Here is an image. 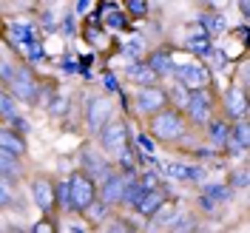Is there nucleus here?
I'll use <instances>...</instances> for the list:
<instances>
[{
    "instance_id": "1",
    "label": "nucleus",
    "mask_w": 250,
    "mask_h": 233,
    "mask_svg": "<svg viewBox=\"0 0 250 233\" xmlns=\"http://www.w3.org/2000/svg\"><path fill=\"white\" fill-rule=\"evenodd\" d=\"M151 140L156 142H182L185 140V117L176 108H165L151 117Z\"/></svg>"
},
{
    "instance_id": "2",
    "label": "nucleus",
    "mask_w": 250,
    "mask_h": 233,
    "mask_svg": "<svg viewBox=\"0 0 250 233\" xmlns=\"http://www.w3.org/2000/svg\"><path fill=\"white\" fill-rule=\"evenodd\" d=\"M6 88H9L6 94H9L15 103H37V100H40V94H43L37 77L31 74V68H26V65H17L15 80H12Z\"/></svg>"
},
{
    "instance_id": "3",
    "label": "nucleus",
    "mask_w": 250,
    "mask_h": 233,
    "mask_svg": "<svg viewBox=\"0 0 250 233\" xmlns=\"http://www.w3.org/2000/svg\"><path fill=\"white\" fill-rule=\"evenodd\" d=\"M68 193H71V211L74 213H85V208L97 199V185L91 176H85L83 171H74L68 179Z\"/></svg>"
},
{
    "instance_id": "4",
    "label": "nucleus",
    "mask_w": 250,
    "mask_h": 233,
    "mask_svg": "<svg viewBox=\"0 0 250 233\" xmlns=\"http://www.w3.org/2000/svg\"><path fill=\"white\" fill-rule=\"evenodd\" d=\"M100 137V145H103V151L111 156H120L125 148H131V134H128V123L125 120H111L105 123V128L97 134Z\"/></svg>"
},
{
    "instance_id": "5",
    "label": "nucleus",
    "mask_w": 250,
    "mask_h": 233,
    "mask_svg": "<svg viewBox=\"0 0 250 233\" xmlns=\"http://www.w3.org/2000/svg\"><path fill=\"white\" fill-rule=\"evenodd\" d=\"M111 114H114V103H111L105 94H91L85 100V125H88V131L100 134L105 128V123L114 120Z\"/></svg>"
},
{
    "instance_id": "6",
    "label": "nucleus",
    "mask_w": 250,
    "mask_h": 233,
    "mask_svg": "<svg viewBox=\"0 0 250 233\" xmlns=\"http://www.w3.org/2000/svg\"><path fill=\"white\" fill-rule=\"evenodd\" d=\"M176 83L185 88V91H205L210 88V68H205L202 63H185V65H176Z\"/></svg>"
},
{
    "instance_id": "7",
    "label": "nucleus",
    "mask_w": 250,
    "mask_h": 233,
    "mask_svg": "<svg viewBox=\"0 0 250 233\" xmlns=\"http://www.w3.org/2000/svg\"><path fill=\"white\" fill-rule=\"evenodd\" d=\"M134 108L145 114V117H156L159 111L168 108V94L162 85H151V88H137L134 94Z\"/></svg>"
},
{
    "instance_id": "8",
    "label": "nucleus",
    "mask_w": 250,
    "mask_h": 233,
    "mask_svg": "<svg viewBox=\"0 0 250 233\" xmlns=\"http://www.w3.org/2000/svg\"><path fill=\"white\" fill-rule=\"evenodd\" d=\"M210 108H213V103H210V88H205V91H190L188 106H185L188 123L199 125V128H208V123L213 120V117H210Z\"/></svg>"
},
{
    "instance_id": "9",
    "label": "nucleus",
    "mask_w": 250,
    "mask_h": 233,
    "mask_svg": "<svg viewBox=\"0 0 250 233\" xmlns=\"http://www.w3.org/2000/svg\"><path fill=\"white\" fill-rule=\"evenodd\" d=\"M131 182V176H123L120 171H111V176L105 182L97 185V199L105 205V208H114V205H123L125 188Z\"/></svg>"
},
{
    "instance_id": "10",
    "label": "nucleus",
    "mask_w": 250,
    "mask_h": 233,
    "mask_svg": "<svg viewBox=\"0 0 250 233\" xmlns=\"http://www.w3.org/2000/svg\"><path fill=\"white\" fill-rule=\"evenodd\" d=\"M80 171L85 173V176H91L94 185H100V182H105L111 176V162L100 151H94L91 145H88V148H83V168Z\"/></svg>"
},
{
    "instance_id": "11",
    "label": "nucleus",
    "mask_w": 250,
    "mask_h": 233,
    "mask_svg": "<svg viewBox=\"0 0 250 233\" xmlns=\"http://www.w3.org/2000/svg\"><path fill=\"white\" fill-rule=\"evenodd\" d=\"M31 199H34V205H37L43 213H51L54 205H57L54 182H51L48 176H34V179H31Z\"/></svg>"
},
{
    "instance_id": "12",
    "label": "nucleus",
    "mask_w": 250,
    "mask_h": 233,
    "mask_svg": "<svg viewBox=\"0 0 250 233\" xmlns=\"http://www.w3.org/2000/svg\"><path fill=\"white\" fill-rule=\"evenodd\" d=\"M145 63H148V68L154 71L156 77H173V74H176L173 51H168V48H156V51H151V54L145 57Z\"/></svg>"
},
{
    "instance_id": "13",
    "label": "nucleus",
    "mask_w": 250,
    "mask_h": 233,
    "mask_svg": "<svg viewBox=\"0 0 250 233\" xmlns=\"http://www.w3.org/2000/svg\"><path fill=\"white\" fill-rule=\"evenodd\" d=\"M225 114L230 120H245V114H248V94H245V88L230 85L225 91Z\"/></svg>"
},
{
    "instance_id": "14",
    "label": "nucleus",
    "mask_w": 250,
    "mask_h": 233,
    "mask_svg": "<svg viewBox=\"0 0 250 233\" xmlns=\"http://www.w3.org/2000/svg\"><path fill=\"white\" fill-rule=\"evenodd\" d=\"M125 77L131 80L137 88H151V85H159V77L148 68V63H145V60L131 63V65L125 68Z\"/></svg>"
},
{
    "instance_id": "15",
    "label": "nucleus",
    "mask_w": 250,
    "mask_h": 233,
    "mask_svg": "<svg viewBox=\"0 0 250 233\" xmlns=\"http://www.w3.org/2000/svg\"><path fill=\"white\" fill-rule=\"evenodd\" d=\"M165 202H168V193H165L162 188H159V191H148V193H145V196L140 199V205H137L134 211H137L140 216L151 219V216H154V213H156V211H159V208H162Z\"/></svg>"
},
{
    "instance_id": "16",
    "label": "nucleus",
    "mask_w": 250,
    "mask_h": 233,
    "mask_svg": "<svg viewBox=\"0 0 250 233\" xmlns=\"http://www.w3.org/2000/svg\"><path fill=\"white\" fill-rule=\"evenodd\" d=\"M0 151H6V154H12V156H26V140L20 137V134H15L12 128H0Z\"/></svg>"
},
{
    "instance_id": "17",
    "label": "nucleus",
    "mask_w": 250,
    "mask_h": 233,
    "mask_svg": "<svg viewBox=\"0 0 250 233\" xmlns=\"http://www.w3.org/2000/svg\"><path fill=\"white\" fill-rule=\"evenodd\" d=\"M185 48L190 51V54H199V57H208V54L213 51V46H210V37H208L199 26H196V29H190V34L185 37Z\"/></svg>"
},
{
    "instance_id": "18",
    "label": "nucleus",
    "mask_w": 250,
    "mask_h": 233,
    "mask_svg": "<svg viewBox=\"0 0 250 233\" xmlns=\"http://www.w3.org/2000/svg\"><path fill=\"white\" fill-rule=\"evenodd\" d=\"M199 29L208 34V37H219L228 31V20L219 15V12H202L199 15Z\"/></svg>"
},
{
    "instance_id": "19",
    "label": "nucleus",
    "mask_w": 250,
    "mask_h": 233,
    "mask_svg": "<svg viewBox=\"0 0 250 233\" xmlns=\"http://www.w3.org/2000/svg\"><path fill=\"white\" fill-rule=\"evenodd\" d=\"M9 37L15 40L17 46H26V43H31V40H37L34 26L26 23V20H15V23H9Z\"/></svg>"
},
{
    "instance_id": "20",
    "label": "nucleus",
    "mask_w": 250,
    "mask_h": 233,
    "mask_svg": "<svg viewBox=\"0 0 250 233\" xmlns=\"http://www.w3.org/2000/svg\"><path fill=\"white\" fill-rule=\"evenodd\" d=\"M228 134H230V123H228V120H210V123H208V140H210V145L225 148Z\"/></svg>"
},
{
    "instance_id": "21",
    "label": "nucleus",
    "mask_w": 250,
    "mask_h": 233,
    "mask_svg": "<svg viewBox=\"0 0 250 233\" xmlns=\"http://www.w3.org/2000/svg\"><path fill=\"white\" fill-rule=\"evenodd\" d=\"M20 176V159L12 154H6V151H0V179L3 182H12Z\"/></svg>"
},
{
    "instance_id": "22",
    "label": "nucleus",
    "mask_w": 250,
    "mask_h": 233,
    "mask_svg": "<svg viewBox=\"0 0 250 233\" xmlns=\"http://www.w3.org/2000/svg\"><path fill=\"white\" fill-rule=\"evenodd\" d=\"M168 176L173 179H190V182H196V179H202V168H196V165H182V162H173L165 168Z\"/></svg>"
},
{
    "instance_id": "23",
    "label": "nucleus",
    "mask_w": 250,
    "mask_h": 233,
    "mask_svg": "<svg viewBox=\"0 0 250 233\" xmlns=\"http://www.w3.org/2000/svg\"><path fill=\"white\" fill-rule=\"evenodd\" d=\"M17 117H23V114H20V106H17L6 91H0V120H3V125L15 123Z\"/></svg>"
},
{
    "instance_id": "24",
    "label": "nucleus",
    "mask_w": 250,
    "mask_h": 233,
    "mask_svg": "<svg viewBox=\"0 0 250 233\" xmlns=\"http://www.w3.org/2000/svg\"><path fill=\"white\" fill-rule=\"evenodd\" d=\"M108 211H111V208H105V205L100 202V199H94V202L88 205V208H85V213H83V216L88 219V222H91L94 228H100L103 222H108V219H111Z\"/></svg>"
},
{
    "instance_id": "25",
    "label": "nucleus",
    "mask_w": 250,
    "mask_h": 233,
    "mask_svg": "<svg viewBox=\"0 0 250 233\" xmlns=\"http://www.w3.org/2000/svg\"><path fill=\"white\" fill-rule=\"evenodd\" d=\"M103 26L108 31L117 29H128V17H125L123 9H105V17H103Z\"/></svg>"
},
{
    "instance_id": "26",
    "label": "nucleus",
    "mask_w": 250,
    "mask_h": 233,
    "mask_svg": "<svg viewBox=\"0 0 250 233\" xmlns=\"http://www.w3.org/2000/svg\"><path fill=\"white\" fill-rule=\"evenodd\" d=\"M165 94H168V103H173V106H176V111L182 114V111H185V106H188V97H190V91H185L179 83H173L171 88H165Z\"/></svg>"
},
{
    "instance_id": "27",
    "label": "nucleus",
    "mask_w": 250,
    "mask_h": 233,
    "mask_svg": "<svg viewBox=\"0 0 250 233\" xmlns=\"http://www.w3.org/2000/svg\"><path fill=\"white\" fill-rule=\"evenodd\" d=\"M145 193H148V191H145V188H142L137 179H131V182H128V188H125L123 205H128V208H137V205H140V199L145 196Z\"/></svg>"
},
{
    "instance_id": "28",
    "label": "nucleus",
    "mask_w": 250,
    "mask_h": 233,
    "mask_svg": "<svg viewBox=\"0 0 250 233\" xmlns=\"http://www.w3.org/2000/svg\"><path fill=\"white\" fill-rule=\"evenodd\" d=\"M176 216H179V213H176V205L168 199V202L162 205V208H159L151 219H154L156 225H173V222H176Z\"/></svg>"
},
{
    "instance_id": "29",
    "label": "nucleus",
    "mask_w": 250,
    "mask_h": 233,
    "mask_svg": "<svg viewBox=\"0 0 250 233\" xmlns=\"http://www.w3.org/2000/svg\"><path fill=\"white\" fill-rule=\"evenodd\" d=\"M230 196H233V191H230V188L228 185H208L205 188V199H208V202H225V199H230Z\"/></svg>"
},
{
    "instance_id": "30",
    "label": "nucleus",
    "mask_w": 250,
    "mask_h": 233,
    "mask_svg": "<svg viewBox=\"0 0 250 233\" xmlns=\"http://www.w3.org/2000/svg\"><path fill=\"white\" fill-rule=\"evenodd\" d=\"M20 51L26 54V60L29 63H40L43 57H46V48H43L40 40H31V43H26V46H20Z\"/></svg>"
},
{
    "instance_id": "31",
    "label": "nucleus",
    "mask_w": 250,
    "mask_h": 233,
    "mask_svg": "<svg viewBox=\"0 0 250 233\" xmlns=\"http://www.w3.org/2000/svg\"><path fill=\"white\" fill-rule=\"evenodd\" d=\"M123 51L131 57V63H137L140 54H145V40H142V37H131V40L123 46Z\"/></svg>"
},
{
    "instance_id": "32",
    "label": "nucleus",
    "mask_w": 250,
    "mask_h": 233,
    "mask_svg": "<svg viewBox=\"0 0 250 233\" xmlns=\"http://www.w3.org/2000/svg\"><path fill=\"white\" fill-rule=\"evenodd\" d=\"M228 188H230V191H248V168H236V171H230Z\"/></svg>"
},
{
    "instance_id": "33",
    "label": "nucleus",
    "mask_w": 250,
    "mask_h": 233,
    "mask_svg": "<svg viewBox=\"0 0 250 233\" xmlns=\"http://www.w3.org/2000/svg\"><path fill=\"white\" fill-rule=\"evenodd\" d=\"M148 9H151L148 0H128V3H125V12H128L131 17H145Z\"/></svg>"
},
{
    "instance_id": "34",
    "label": "nucleus",
    "mask_w": 250,
    "mask_h": 233,
    "mask_svg": "<svg viewBox=\"0 0 250 233\" xmlns=\"http://www.w3.org/2000/svg\"><path fill=\"white\" fill-rule=\"evenodd\" d=\"M15 74H17L15 63H9V60H3V57H0V83H3V85H9V83L15 80Z\"/></svg>"
},
{
    "instance_id": "35",
    "label": "nucleus",
    "mask_w": 250,
    "mask_h": 233,
    "mask_svg": "<svg viewBox=\"0 0 250 233\" xmlns=\"http://www.w3.org/2000/svg\"><path fill=\"white\" fill-rule=\"evenodd\" d=\"M54 196L60 199V208H62V211H71V193H68V182L54 185Z\"/></svg>"
},
{
    "instance_id": "36",
    "label": "nucleus",
    "mask_w": 250,
    "mask_h": 233,
    "mask_svg": "<svg viewBox=\"0 0 250 233\" xmlns=\"http://www.w3.org/2000/svg\"><path fill=\"white\" fill-rule=\"evenodd\" d=\"M100 233H128V225H125L123 219L111 216L108 222H103V225H100Z\"/></svg>"
},
{
    "instance_id": "37",
    "label": "nucleus",
    "mask_w": 250,
    "mask_h": 233,
    "mask_svg": "<svg viewBox=\"0 0 250 233\" xmlns=\"http://www.w3.org/2000/svg\"><path fill=\"white\" fill-rule=\"evenodd\" d=\"M31 233H57V228H54V222H51L48 216H43L40 222H34Z\"/></svg>"
},
{
    "instance_id": "38",
    "label": "nucleus",
    "mask_w": 250,
    "mask_h": 233,
    "mask_svg": "<svg viewBox=\"0 0 250 233\" xmlns=\"http://www.w3.org/2000/svg\"><path fill=\"white\" fill-rule=\"evenodd\" d=\"M6 205H12V188H9V182L0 179V208H6Z\"/></svg>"
},
{
    "instance_id": "39",
    "label": "nucleus",
    "mask_w": 250,
    "mask_h": 233,
    "mask_svg": "<svg viewBox=\"0 0 250 233\" xmlns=\"http://www.w3.org/2000/svg\"><path fill=\"white\" fill-rule=\"evenodd\" d=\"M74 6H77V15H85L94 3H91V0H80V3H74Z\"/></svg>"
},
{
    "instance_id": "40",
    "label": "nucleus",
    "mask_w": 250,
    "mask_h": 233,
    "mask_svg": "<svg viewBox=\"0 0 250 233\" xmlns=\"http://www.w3.org/2000/svg\"><path fill=\"white\" fill-rule=\"evenodd\" d=\"M9 233H23V231H17V228H12V231H9Z\"/></svg>"
},
{
    "instance_id": "41",
    "label": "nucleus",
    "mask_w": 250,
    "mask_h": 233,
    "mask_svg": "<svg viewBox=\"0 0 250 233\" xmlns=\"http://www.w3.org/2000/svg\"><path fill=\"white\" fill-rule=\"evenodd\" d=\"M0 128H3V120H0Z\"/></svg>"
},
{
    "instance_id": "42",
    "label": "nucleus",
    "mask_w": 250,
    "mask_h": 233,
    "mask_svg": "<svg viewBox=\"0 0 250 233\" xmlns=\"http://www.w3.org/2000/svg\"><path fill=\"white\" fill-rule=\"evenodd\" d=\"M0 57H3V54H0Z\"/></svg>"
}]
</instances>
